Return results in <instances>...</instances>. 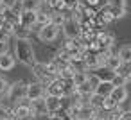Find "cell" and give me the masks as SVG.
Masks as SVG:
<instances>
[{
	"label": "cell",
	"instance_id": "1",
	"mask_svg": "<svg viewBox=\"0 0 131 120\" xmlns=\"http://www.w3.org/2000/svg\"><path fill=\"white\" fill-rule=\"evenodd\" d=\"M15 59L25 66H32L36 63V52L31 40H15Z\"/></svg>",
	"mask_w": 131,
	"mask_h": 120
},
{
	"label": "cell",
	"instance_id": "2",
	"mask_svg": "<svg viewBox=\"0 0 131 120\" xmlns=\"http://www.w3.org/2000/svg\"><path fill=\"white\" fill-rule=\"evenodd\" d=\"M25 91H27V82L25 81H16V82L9 84V90L6 93V99L11 104H16V102H20V100L25 99Z\"/></svg>",
	"mask_w": 131,
	"mask_h": 120
},
{
	"label": "cell",
	"instance_id": "3",
	"mask_svg": "<svg viewBox=\"0 0 131 120\" xmlns=\"http://www.w3.org/2000/svg\"><path fill=\"white\" fill-rule=\"evenodd\" d=\"M59 27H56L54 23H49V25H43V27H40L38 29V40L41 41V43H52V41H56L58 40V36H59Z\"/></svg>",
	"mask_w": 131,
	"mask_h": 120
},
{
	"label": "cell",
	"instance_id": "4",
	"mask_svg": "<svg viewBox=\"0 0 131 120\" xmlns=\"http://www.w3.org/2000/svg\"><path fill=\"white\" fill-rule=\"evenodd\" d=\"M61 31H63L67 40H79L81 38V25H79V22H75L72 18H67V22L61 25Z\"/></svg>",
	"mask_w": 131,
	"mask_h": 120
},
{
	"label": "cell",
	"instance_id": "5",
	"mask_svg": "<svg viewBox=\"0 0 131 120\" xmlns=\"http://www.w3.org/2000/svg\"><path fill=\"white\" fill-rule=\"evenodd\" d=\"M31 68H32V75L36 77V81H38V82H41L43 86H47V84H49L52 79H56L54 75H50V74L47 72L45 63H38V61H36V63H34Z\"/></svg>",
	"mask_w": 131,
	"mask_h": 120
},
{
	"label": "cell",
	"instance_id": "6",
	"mask_svg": "<svg viewBox=\"0 0 131 120\" xmlns=\"http://www.w3.org/2000/svg\"><path fill=\"white\" fill-rule=\"evenodd\" d=\"M47 95L45 91V86L38 81L34 82H27V91H25V99L27 100H38V99H43Z\"/></svg>",
	"mask_w": 131,
	"mask_h": 120
},
{
	"label": "cell",
	"instance_id": "7",
	"mask_svg": "<svg viewBox=\"0 0 131 120\" xmlns=\"http://www.w3.org/2000/svg\"><path fill=\"white\" fill-rule=\"evenodd\" d=\"M65 52H68L70 54V57H74V56H79V54H83V52H86V49L83 47V41L81 40H65V43H63V47H61Z\"/></svg>",
	"mask_w": 131,
	"mask_h": 120
},
{
	"label": "cell",
	"instance_id": "8",
	"mask_svg": "<svg viewBox=\"0 0 131 120\" xmlns=\"http://www.w3.org/2000/svg\"><path fill=\"white\" fill-rule=\"evenodd\" d=\"M18 23L24 25V27H27V29L32 32V29H34V25H36V11H20V15H18Z\"/></svg>",
	"mask_w": 131,
	"mask_h": 120
},
{
	"label": "cell",
	"instance_id": "9",
	"mask_svg": "<svg viewBox=\"0 0 131 120\" xmlns=\"http://www.w3.org/2000/svg\"><path fill=\"white\" fill-rule=\"evenodd\" d=\"M45 106H47V113H58L65 107L63 106V97L45 95Z\"/></svg>",
	"mask_w": 131,
	"mask_h": 120
},
{
	"label": "cell",
	"instance_id": "10",
	"mask_svg": "<svg viewBox=\"0 0 131 120\" xmlns=\"http://www.w3.org/2000/svg\"><path fill=\"white\" fill-rule=\"evenodd\" d=\"M11 113H13V115H16L18 118H24V116H27V115H32L29 100H27V99H24V100H20V102L13 104V107H11Z\"/></svg>",
	"mask_w": 131,
	"mask_h": 120
},
{
	"label": "cell",
	"instance_id": "11",
	"mask_svg": "<svg viewBox=\"0 0 131 120\" xmlns=\"http://www.w3.org/2000/svg\"><path fill=\"white\" fill-rule=\"evenodd\" d=\"M127 88L126 86H113V90H111V93L108 95V97H111L113 100H115V104L117 106H120V104H124L126 100H127Z\"/></svg>",
	"mask_w": 131,
	"mask_h": 120
},
{
	"label": "cell",
	"instance_id": "12",
	"mask_svg": "<svg viewBox=\"0 0 131 120\" xmlns=\"http://www.w3.org/2000/svg\"><path fill=\"white\" fill-rule=\"evenodd\" d=\"M15 65H16V59L13 54L6 52V54L0 56V72H11L15 68Z\"/></svg>",
	"mask_w": 131,
	"mask_h": 120
},
{
	"label": "cell",
	"instance_id": "13",
	"mask_svg": "<svg viewBox=\"0 0 131 120\" xmlns=\"http://www.w3.org/2000/svg\"><path fill=\"white\" fill-rule=\"evenodd\" d=\"M95 40L102 45V49H111V47H113V43H115V36H113V34H110V32H106V31H97Z\"/></svg>",
	"mask_w": 131,
	"mask_h": 120
},
{
	"label": "cell",
	"instance_id": "14",
	"mask_svg": "<svg viewBox=\"0 0 131 120\" xmlns=\"http://www.w3.org/2000/svg\"><path fill=\"white\" fill-rule=\"evenodd\" d=\"M50 23V11H43V9H40V11H36V25H34V32H38V29L40 27H43V25H49Z\"/></svg>",
	"mask_w": 131,
	"mask_h": 120
},
{
	"label": "cell",
	"instance_id": "15",
	"mask_svg": "<svg viewBox=\"0 0 131 120\" xmlns=\"http://www.w3.org/2000/svg\"><path fill=\"white\" fill-rule=\"evenodd\" d=\"M31 104V111L34 116H41V115H47V106H45V97L43 99H38V100H29Z\"/></svg>",
	"mask_w": 131,
	"mask_h": 120
},
{
	"label": "cell",
	"instance_id": "16",
	"mask_svg": "<svg viewBox=\"0 0 131 120\" xmlns=\"http://www.w3.org/2000/svg\"><path fill=\"white\" fill-rule=\"evenodd\" d=\"M67 18H68V11H50V23H54L59 29L67 22Z\"/></svg>",
	"mask_w": 131,
	"mask_h": 120
},
{
	"label": "cell",
	"instance_id": "17",
	"mask_svg": "<svg viewBox=\"0 0 131 120\" xmlns=\"http://www.w3.org/2000/svg\"><path fill=\"white\" fill-rule=\"evenodd\" d=\"M31 31L20 23H15V29H13V38L15 40H31Z\"/></svg>",
	"mask_w": 131,
	"mask_h": 120
},
{
	"label": "cell",
	"instance_id": "18",
	"mask_svg": "<svg viewBox=\"0 0 131 120\" xmlns=\"http://www.w3.org/2000/svg\"><path fill=\"white\" fill-rule=\"evenodd\" d=\"M104 66H106V68H110L111 72H115V74H117V70L122 66V61H120V57H118L117 54H113V52H111V54L106 57V61H104Z\"/></svg>",
	"mask_w": 131,
	"mask_h": 120
},
{
	"label": "cell",
	"instance_id": "19",
	"mask_svg": "<svg viewBox=\"0 0 131 120\" xmlns=\"http://www.w3.org/2000/svg\"><path fill=\"white\" fill-rule=\"evenodd\" d=\"M111 90H113L111 81H99V84L95 86L93 93H97V95H101V97H108V95L111 93Z\"/></svg>",
	"mask_w": 131,
	"mask_h": 120
},
{
	"label": "cell",
	"instance_id": "20",
	"mask_svg": "<svg viewBox=\"0 0 131 120\" xmlns=\"http://www.w3.org/2000/svg\"><path fill=\"white\" fill-rule=\"evenodd\" d=\"M43 2L40 0H20V7L22 11H40Z\"/></svg>",
	"mask_w": 131,
	"mask_h": 120
},
{
	"label": "cell",
	"instance_id": "21",
	"mask_svg": "<svg viewBox=\"0 0 131 120\" xmlns=\"http://www.w3.org/2000/svg\"><path fill=\"white\" fill-rule=\"evenodd\" d=\"M49 11H67V0H45Z\"/></svg>",
	"mask_w": 131,
	"mask_h": 120
},
{
	"label": "cell",
	"instance_id": "22",
	"mask_svg": "<svg viewBox=\"0 0 131 120\" xmlns=\"http://www.w3.org/2000/svg\"><path fill=\"white\" fill-rule=\"evenodd\" d=\"M70 81H72L74 86H79V84H83V82L88 81V72H86V70H75V74L72 75Z\"/></svg>",
	"mask_w": 131,
	"mask_h": 120
},
{
	"label": "cell",
	"instance_id": "23",
	"mask_svg": "<svg viewBox=\"0 0 131 120\" xmlns=\"http://www.w3.org/2000/svg\"><path fill=\"white\" fill-rule=\"evenodd\" d=\"M117 56L120 57L122 63H131V45H122L117 52Z\"/></svg>",
	"mask_w": 131,
	"mask_h": 120
},
{
	"label": "cell",
	"instance_id": "24",
	"mask_svg": "<svg viewBox=\"0 0 131 120\" xmlns=\"http://www.w3.org/2000/svg\"><path fill=\"white\" fill-rule=\"evenodd\" d=\"M95 75L101 79V81H111L113 79V75H115V72H111L110 68H106V66H101L99 68V72H95Z\"/></svg>",
	"mask_w": 131,
	"mask_h": 120
},
{
	"label": "cell",
	"instance_id": "25",
	"mask_svg": "<svg viewBox=\"0 0 131 120\" xmlns=\"http://www.w3.org/2000/svg\"><path fill=\"white\" fill-rule=\"evenodd\" d=\"M117 107V104H115V100L111 99V97H104V100H102V106H101V111H104V113H110L111 109H115ZM99 111V113H101Z\"/></svg>",
	"mask_w": 131,
	"mask_h": 120
},
{
	"label": "cell",
	"instance_id": "26",
	"mask_svg": "<svg viewBox=\"0 0 131 120\" xmlns=\"http://www.w3.org/2000/svg\"><path fill=\"white\" fill-rule=\"evenodd\" d=\"M108 9H110V15H111V18H113V20L124 18V16L127 15V9H120V7H111V6H108Z\"/></svg>",
	"mask_w": 131,
	"mask_h": 120
},
{
	"label": "cell",
	"instance_id": "27",
	"mask_svg": "<svg viewBox=\"0 0 131 120\" xmlns=\"http://www.w3.org/2000/svg\"><path fill=\"white\" fill-rule=\"evenodd\" d=\"M122 115H124V109L120 106H117L115 109H111L108 113V120H122Z\"/></svg>",
	"mask_w": 131,
	"mask_h": 120
},
{
	"label": "cell",
	"instance_id": "28",
	"mask_svg": "<svg viewBox=\"0 0 131 120\" xmlns=\"http://www.w3.org/2000/svg\"><path fill=\"white\" fill-rule=\"evenodd\" d=\"M7 90H9V82H7V79L0 77V102H2V100L6 99V93H7Z\"/></svg>",
	"mask_w": 131,
	"mask_h": 120
},
{
	"label": "cell",
	"instance_id": "29",
	"mask_svg": "<svg viewBox=\"0 0 131 120\" xmlns=\"http://www.w3.org/2000/svg\"><path fill=\"white\" fill-rule=\"evenodd\" d=\"M111 84H113V86H126V84H127V79H126L124 75H120V74H115L113 79H111Z\"/></svg>",
	"mask_w": 131,
	"mask_h": 120
},
{
	"label": "cell",
	"instance_id": "30",
	"mask_svg": "<svg viewBox=\"0 0 131 120\" xmlns=\"http://www.w3.org/2000/svg\"><path fill=\"white\" fill-rule=\"evenodd\" d=\"M106 4L111 7H120V9H127V0H106Z\"/></svg>",
	"mask_w": 131,
	"mask_h": 120
},
{
	"label": "cell",
	"instance_id": "31",
	"mask_svg": "<svg viewBox=\"0 0 131 120\" xmlns=\"http://www.w3.org/2000/svg\"><path fill=\"white\" fill-rule=\"evenodd\" d=\"M9 113H11V107H7V106H4L2 102H0V120H4Z\"/></svg>",
	"mask_w": 131,
	"mask_h": 120
},
{
	"label": "cell",
	"instance_id": "32",
	"mask_svg": "<svg viewBox=\"0 0 131 120\" xmlns=\"http://www.w3.org/2000/svg\"><path fill=\"white\" fill-rule=\"evenodd\" d=\"M84 6H90V7H97L101 4V0H81Z\"/></svg>",
	"mask_w": 131,
	"mask_h": 120
},
{
	"label": "cell",
	"instance_id": "33",
	"mask_svg": "<svg viewBox=\"0 0 131 120\" xmlns=\"http://www.w3.org/2000/svg\"><path fill=\"white\" fill-rule=\"evenodd\" d=\"M9 40H11V38H9L2 29H0V43H9Z\"/></svg>",
	"mask_w": 131,
	"mask_h": 120
},
{
	"label": "cell",
	"instance_id": "34",
	"mask_svg": "<svg viewBox=\"0 0 131 120\" xmlns=\"http://www.w3.org/2000/svg\"><path fill=\"white\" fill-rule=\"evenodd\" d=\"M9 52V43H0V56Z\"/></svg>",
	"mask_w": 131,
	"mask_h": 120
},
{
	"label": "cell",
	"instance_id": "35",
	"mask_svg": "<svg viewBox=\"0 0 131 120\" xmlns=\"http://www.w3.org/2000/svg\"><path fill=\"white\" fill-rule=\"evenodd\" d=\"M4 120H20V118H18L16 115H13V113H9V115H7V116H6Z\"/></svg>",
	"mask_w": 131,
	"mask_h": 120
},
{
	"label": "cell",
	"instance_id": "36",
	"mask_svg": "<svg viewBox=\"0 0 131 120\" xmlns=\"http://www.w3.org/2000/svg\"><path fill=\"white\" fill-rule=\"evenodd\" d=\"M93 120H108V116H106V115H95Z\"/></svg>",
	"mask_w": 131,
	"mask_h": 120
},
{
	"label": "cell",
	"instance_id": "37",
	"mask_svg": "<svg viewBox=\"0 0 131 120\" xmlns=\"http://www.w3.org/2000/svg\"><path fill=\"white\" fill-rule=\"evenodd\" d=\"M20 120H36V116H34V115H27V116H24V118H20Z\"/></svg>",
	"mask_w": 131,
	"mask_h": 120
},
{
	"label": "cell",
	"instance_id": "38",
	"mask_svg": "<svg viewBox=\"0 0 131 120\" xmlns=\"http://www.w3.org/2000/svg\"><path fill=\"white\" fill-rule=\"evenodd\" d=\"M2 25H4V18L0 16V29H2Z\"/></svg>",
	"mask_w": 131,
	"mask_h": 120
},
{
	"label": "cell",
	"instance_id": "39",
	"mask_svg": "<svg viewBox=\"0 0 131 120\" xmlns=\"http://www.w3.org/2000/svg\"><path fill=\"white\" fill-rule=\"evenodd\" d=\"M79 120H93V118H79Z\"/></svg>",
	"mask_w": 131,
	"mask_h": 120
},
{
	"label": "cell",
	"instance_id": "40",
	"mask_svg": "<svg viewBox=\"0 0 131 120\" xmlns=\"http://www.w3.org/2000/svg\"><path fill=\"white\" fill-rule=\"evenodd\" d=\"M40 2H45V0H40Z\"/></svg>",
	"mask_w": 131,
	"mask_h": 120
},
{
	"label": "cell",
	"instance_id": "41",
	"mask_svg": "<svg viewBox=\"0 0 131 120\" xmlns=\"http://www.w3.org/2000/svg\"><path fill=\"white\" fill-rule=\"evenodd\" d=\"M129 81H131V75H129Z\"/></svg>",
	"mask_w": 131,
	"mask_h": 120
},
{
	"label": "cell",
	"instance_id": "42",
	"mask_svg": "<svg viewBox=\"0 0 131 120\" xmlns=\"http://www.w3.org/2000/svg\"><path fill=\"white\" fill-rule=\"evenodd\" d=\"M0 4H2V0H0Z\"/></svg>",
	"mask_w": 131,
	"mask_h": 120
}]
</instances>
